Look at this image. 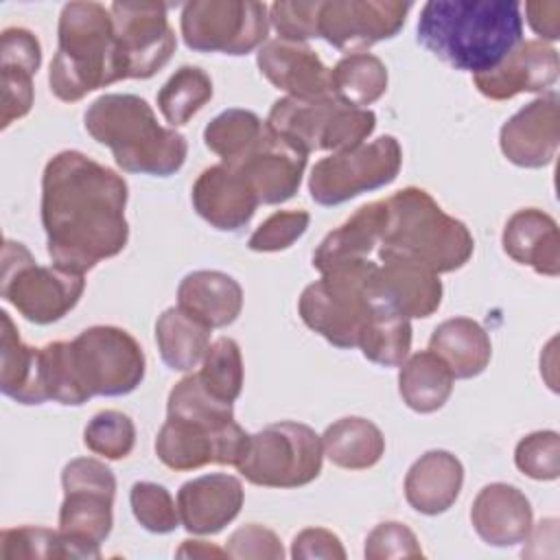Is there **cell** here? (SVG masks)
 I'll return each instance as SVG.
<instances>
[{
    "label": "cell",
    "instance_id": "cell-1",
    "mask_svg": "<svg viewBox=\"0 0 560 560\" xmlns=\"http://www.w3.org/2000/svg\"><path fill=\"white\" fill-rule=\"evenodd\" d=\"M129 188L112 168L81 151H59L42 173V225L52 265L74 273L118 256L129 241Z\"/></svg>",
    "mask_w": 560,
    "mask_h": 560
},
{
    "label": "cell",
    "instance_id": "cell-2",
    "mask_svg": "<svg viewBox=\"0 0 560 560\" xmlns=\"http://www.w3.org/2000/svg\"><path fill=\"white\" fill-rule=\"evenodd\" d=\"M518 0H429L420 9L418 42L455 70L481 74L523 42Z\"/></svg>",
    "mask_w": 560,
    "mask_h": 560
},
{
    "label": "cell",
    "instance_id": "cell-3",
    "mask_svg": "<svg viewBox=\"0 0 560 560\" xmlns=\"http://www.w3.org/2000/svg\"><path fill=\"white\" fill-rule=\"evenodd\" d=\"M247 440L249 433L234 420L232 402L214 398L197 374H188L168 392L155 455L171 470H195L208 464L236 466Z\"/></svg>",
    "mask_w": 560,
    "mask_h": 560
},
{
    "label": "cell",
    "instance_id": "cell-4",
    "mask_svg": "<svg viewBox=\"0 0 560 560\" xmlns=\"http://www.w3.org/2000/svg\"><path fill=\"white\" fill-rule=\"evenodd\" d=\"M127 79L109 7L101 2H68L57 24V52L48 85L63 103H77L90 92Z\"/></svg>",
    "mask_w": 560,
    "mask_h": 560
},
{
    "label": "cell",
    "instance_id": "cell-5",
    "mask_svg": "<svg viewBox=\"0 0 560 560\" xmlns=\"http://www.w3.org/2000/svg\"><path fill=\"white\" fill-rule=\"evenodd\" d=\"M83 122L127 173L168 177L186 162V138L173 127H162L153 107L136 94L98 96L85 109Z\"/></svg>",
    "mask_w": 560,
    "mask_h": 560
},
{
    "label": "cell",
    "instance_id": "cell-6",
    "mask_svg": "<svg viewBox=\"0 0 560 560\" xmlns=\"http://www.w3.org/2000/svg\"><path fill=\"white\" fill-rule=\"evenodd\" d=\"M385 203L387 217L376 258L398 256L438 276L457 271L470 260L475 252L470 230L464 221L446 214L424 188L407 186Z\"/></svg>",
    "mask_w": 560,
    "mask_h": 560
},
{
    "label": "cell",
    "instance_id": "cell-7",
    "mask_svg": "<svg viewBox=\"0 0 560 560\" xmlns=\"http://www.w3.org/2000/svg\"><path fill=\"white\" fill-rule=\"evenodd\" d=\"M66 405L94 396H127L144 378L140 343L118 326H90L72 341H59Z\"/></svg>",
    "mask_w": 560,
    "mask_h": 560
},
{
    "label": "cell",
    "instance_id": "cell-8",
    "mask_svg": "<svg viewBox=\"0 0 560 560\" xmlns=\"http://www.w3.org/2000/svg\"><path fill=\"white\" fill-rule=\"evenodd\" d=\"M267 129L304 155L313 151H348L365 142L376 129L372 109L352 107L335 96L278 98L265 120Z\"/></svg>",
    "mask_w": 560,
    "mask_h": 560
},
{
    "label": "cell",
    "instance_id": "cell-9",
    "mask_svg": "<svg viewBox=\"0 0 560 560\" xmlns=\"http://www.w3.org/2000/svg\"><path fill=\"white\" fill-rule=\"evenodd\" d=\"M376 260L337 265L319 280L304 287L298 300L302 322L335 348H359L374 302L368 295V280Z\"/></svg>",
    "mask_w": 560,
    "mask_h": 560
},
{
    "label": "cell",
    "instance_id": "cell-10",
    "mask_svg": "<svg viewBox=\"0 0 560 560\" xmlns=\"http://www.w3.org/2000/svg\"><path fill=\"white\" fill-rule=\"evenodd\" d=\"M63 501L59 508V534L68 558H101V542L114 525L116 477L94 457L70 459L61 470Z\"/></svg>",
    "mask_w": 560,
    "mask_h": 560
},
{
    "label": "cell",
    "instance_id": "cell-11",
    "mask_svg": "<svg viewBox=\"0 0 560 560\" xmlns=\"http://www.w3.org/2000/svg\"><path fill=\"white\" fill-rule=\"evenodd\" d=\"M322 435L308 424L280 420L252 433L236 470L254 486L300 488L319 477Z\"/></svg>",
    "mask_w": 560,
    "mask_h": 560
},
{
    "label": "cell",
    "instance_id": "cell-12",
    "mask_svg": "<svg viewBox=\"0 0 560 560\" xmlns=\"http://www.w3.org/2000/svg\"><path fill=\"white\" fill-rule=\"evenodd\" d=\"M83 289V273L57 265H37L24 243L4 241L0 295L24 319L39 326L59 322L79 304Z\"/></svg>",
    "mask_w": 560,
    "mask_h": 560
},
{
    "label": "cell",
    "instance_id": "cell-13",
    "mask_svg": "<svg viewBox=\"0 0 560 560\" xmlns=\"http://www.w3.org/2000/svg\"><path fill=\"white\" fill-rule=\"evenodd\" d=\"M179 31L195 52L247 55L269 35V9L256 0H192L182 7Z\"/></svg>",
    "mask_w": 560,
    "mask_h": 560
},
{
    "label": "cell",
    "instance_id": "cell-14",
    "mask_svg": "<svg viewBox=\"0 0 560 560\" xmlns=\"http://www.w3.org/2000/svg\"><path fill=\"white\" fill-rule=\"evenodd\" d=\"M400 166L402 149L398 140L394 136H381L315 162L308 175V192L319 206H339L392 184Z\"/></svg>",
    "mask_w": 560,
    "mask_h": 560
},
{
    "label": "cell",
    "instance_id": "cell-15",
    "mask_svg": "<svg viewBox=\"0 0 560 560\" xmlns=\"http://www.w3.org/2000/svg\"><path fill=\"white\" fill-rule=\"evenodd\" d=\"M109 11L127 79H149L162 70L177 46L166 18L168 4L118 0L109 4Z\"/></svg>",
    "mask_w": 560,
    "mask_h": 560
},
{
    "label": "cell",
    "instance_id": "cell-16",
    "mask_svg": "<svg viewBox=\"0 0 560 560\" xmlns=\"http://www.w3.org/2000/svg\"><path fill=\"white\" fill-rule=\"evenodd\" d=\"M409 9L400 0H319L317 37L339 50L370 48L396 37Z\"/></svg>",
    "mask_w": 560,
    "mask_h": 560
},
{
    "label": "cell",
    "instance_id": "cell-17",
    "mask_svg": "<svg viewBox=\"0 0 560 560\" xmlns=\"http://www.w3.org/2000/svg\"><path fill=\"white\" fill-rule=\"evenodd\" d=\"M442 280L435 271L398 256L378 258L368 280L370 300L407 319L431 317L442 304Z\"/></svg>",
    "mask_w": 560,
    "mask_h": 560
},
{
    "label": "cell",
    "instance_id": "cell-18",
    "mask_svg": "<svg viewBox=\"0 0 560 560\" xmlns=\"http://www.w3.org/2000/svg\"><path fill=\"white\" fill-rule=\"evenodd\" d=\"M560 144V101L547 92L523 105L499 131V147L508 162L523 168L547 166Z\"/></svg>",
    "mask_w": 560,
    "mask_h": 560
},
{
    "label": "cell",
    "instance_id": "cell-19",
    "mask_svg": "<svg viewBox=\"0 0 560 560\" xmlns=\"http://www.w3.org/2000/svg\"><path fill=\"white\" fill-rule=\"evenodd\" d=\"M558 50L542 39L521 42L497 68L475 74V88L490 101H508L523 92H545L558 81Z\"/></svg>",
    "mask_w": 560,
    "mask_h": 560
},
{
    "label": "cell",
    "instance_id": "cell-20",
    "mask_svg": "<svg viewBox=\"0 0 560 560\" xmlns=\"http://www.w3.org/2000/svg\"><path fill=\"white\" fill-rule=\"evenodd\" d=\"M190 199L197 214L221 232L245 228L260 203L245 175L223 162L199 173Z\"/></svg>",
    "mask_w": 560,
    "mask_h": 560
},
{
    "label": "cell",
    "instance_id": "cell-21",
    "mask_svg": "<svg viewBox=\"0 0 560 560\" xmlns=\"http://www.w3.org/2000/svg\"><path fill=\"white\" fill-rule=\"evenodd\" d=\"M243 483L228 472L195 477L177 490V512L186 532L199 536L219 534L243 508Z\"/></svg>",
    "mask_w": 560,
    "mask_h": 560
},
{
    "label": "cell",
    "instance_id": "cell-22",
    "mask_svg": "<svg viewBox=\"0 0 560 560\" xmlns=\"http://www.w3.org/2000/svg\"><path fill=\"white\" fill-rule=\"evenodd\" d=\"M256 63L265 79L284 90L293 98H324L332 96L330 68L304 42L271 39L256 52Z\"/></svg>",
    "mask_w": 560,
    "mask_h": 560
},
{
    "label": "cell",
    "instance_id": "cell-23",
    "mask_svg": "<svg viewBox=\"0 0 560 560\" xmlns=\"http://www.w3.org/2000/svg\"><path fill=\"white\" fill-rule=\"evenodd\" d=\"M232 166L245 175L260 203L276 206L300 190L306 155L267 129L262 140Z\"/></svg>",
    "mask_w": 560,
    "mask_h": 560
},
{
    "label": "cell",
    "instance_id": "cell-24",
    "mask_svg": "<svg viewBox=\"0 0 560 560\" xmlns=\"http://www.w3.org/2000/svg\"><path fill=\"white\" fill-rule=\"evenodd\" d=\"M470 523L477 536L490 547H514L529 540L534 512L529 499L510 483L483 486L470 508Z\"/></svg>",
    "mask_w": 560,
    "mask_h": 560
},
{
    "label": "cell",
    "instance_id": "cell-25",
    "mask_svg": "<svg viewBox=\"0 0 560 560\" xmlns=\"http://www.w3.org/2000/svg\"><path fill=\"white\" fill-rule=\"evenodd\" d=\"M42 66V46L37 35L22 26H9L0 37V79H2V118L0 127L24 118L33 107V77Z\"/></svg>",
    "mask_w": 560,
    "mask_h": 560
},
{
    "label": "cell",
    "instance_id": "cell-26",
    "mask_svg": "<svg viewBox=\"0 0 560 560\" xmlns=\"http://www.w3.org/2000/svg\"><path fill=\"white\" fill-rule=\"evenodd\" d=\"M501 243L514 262L549 278L560 273V234L551 214L538 208L516 210L503 228Z\"/></svg>",
    "mask_w": 560,
    "mask_h": 560
},
{
    "label": "cell",
    "instance_id": "cell-27",
    "mask_svg": "<svg viewBox=\"0 0 560 560\" xmlns=\"http://www.w3.org/2000/svg\"><path fill=\"white\" fill-rule=\"evenodd\" d=\"M462 486V462L444 448H433L409 466L405 475V499L416 512L438 516L457 501Z\"/></svg>",
    "mask_w": 560,
    "mask_h": 560
},
{
    "label": "cell",
    "instance_id": "cell-28",
    "mask_svg": "<svg viewBox=\"0 0 560 560\" xmlns=\"http://www.w3.org/2000/svg\"><path fill=\"white\" fill-rule=\"evenodd\" d=\"M177 306L208 328H225L241 315L243 289L223 271L197 269L179 280Z\"/></svg>",
    "mask_w": 560,
    "mask_h": 560
},
{
    "label": "cell",
    "instance_id": "cell-29",
    "mask_svg": "<svg viewBox=\"0 0 560 560\" xmlns=\"http://www.w3.org/2000/svg\"><path fill=\"white\" fill-rule=\"evenodd\" d=\"M387 217L385 199L361 206L337 230L328 232L313 252V267L324 273L337 265L368 260L378 247L381 232Z\"/></svg>",
    "mask_w": 560,
    "mask_h": 560
},
{
    "label": "cell",
    "instance_id": "cell-30",
    "mask_svg": "<svg viewBox=\"0 0 560 560\" xmlns=\"http://www.w3.org/2000/svg\"><path fill=\"white\" fill-rule=\"evenodd\" d=\"M429 350L448 365L455 378L479 376L492 357L488 332L470 317H451L438 324L429 337Z\"/></svg>",
    "mask_w": 560,
    "mask_h": 560
},
{
    "label": "cell",
    "instance_id": "cell-31",
    "mask_svg": "<svg viewBox=\"0 0 560 560\" xmlns=\"http://www.w3.org/2000/svg\"><path fill=\"white\" fill-rule=\"evenodd\" d=\"M0 389L20 405L46 402L42 389L39 348L26 346L7 311H0Z\"/></svg>",
    "mask_w": 560,
    "mask_h": 560
},
{
    "label": "cell",
    "instance_id": "cell-32",
    "mask_svg": "<svg viewBox=\"0 0 560 560\" xmlns=\"http://www.w3.org/2000/svg\"><path fill=\"white\" fill-rule=\"evenodd\" d=\"M455 376L448 365L431 350H420L400 363L398 394L418 413H433L446 405Z\"/></svg>",
    "mask_w": 560,
    "mask_h": 560
},
{
    "label": "cell",
    "instance_id": "cell-33",
    "mask_svg": "<svg viewBox=\"0 0 560 560\" xmlns=\"http://www.w3.org/2000/svg\"><path fill=\"white\" fill-rule=\"evenodd\" d=\"M324 455L339 468L365 470L385 453L383 431L368 418L346 416L326 427L322 435Z\"/></svg>",
    "mask_w": 560,
    "mask_h": 560
},
{
    "label": "cell",
    "instance_id": "cell-34",
    "mask_svg": "<svg viewBox=\"0 0 560 560\" xmlns=\"http://www.w3.org/2000/svg\"><path fill=\"white\" fill-rule=\"evenodd\" d=\"M210 330L184 308L168 306L155 322V343L162 361L175 372H190L203 361Z\"/></svg>",
    "mask_w": 560,
    "mask_h": 560
},
{
    "label": "cell",
    "instance_id": "cell-35",
    "mask_svg": "<svg viewBox=\"0 0 560 560\" xmlns=\"http://www.w3.org/2000/svg\"><path fill=\"white\" fill-rule=\"evenodd\" d=\"M387 81L385 63L372 52H350L330 68L332 96L352 107L368 109L385 94Z\"/></svg>",
    "mask_w": 560,
    "mask_h": 560
},
{
    "label": "cell",
    "instance_id": "cell-36",
    "mask_svg": "<svg viewBox=\"0 0 560 560\" xmlns=\"http://www.w3.org/2000/svg\"><path fill=\"white\" fill-rule=\"evenodd\" d=\"M267 133V125L258 114L232 107L214 116L203 129L206 147L221 158L223 164L241 162Z\"/></svg>",
    "mask_w": 560,
    "mask_h": 560
},
{
    "label": "cell",
    "instance_id": "cell-37",
    "mask_svg": "<svg viewBox=\"0 0 560 560\" xmlns=\"http://www.w3.org/2000/svg\"><path fill=\"white\" fill-rule=\"evenodd\" d=\"M363 357L383 368H398L411 350V324L383 304H374L359 339Z\"/></svg>",
    "mask_w": 560,
    "mask_h": 560
},
{
    "label": "cell",
    "instance_id": "cell-38",
    "mask_svg": "<svg viewBox=\"0 0 560 560\" xmlns=\"http://www.w3.org/2000/svg\"><path fill=\"white\" fill-rule=\"evenodd\" d=\"M212 98V79L197 66L177 68L158 92V107L175 129L186 125Z\"/></svg>",
    "mask_w": 560,
    "mask_h": 560
},
{
    "label": "cell",
    "instance_id": "cell-39",
    "mask_svg": "<svg viewBox=\"0 0 560 560\" xmlns=\"http://www.w3.org/2000/svg\"><path fill=\"white\" fill-rule=\"evenodd\" d=\"M203 387L223 402H234L243 389V357L232 337H219L203 354L197 372Z\"/></svg>",
    "mask_w": 560,
    "mask_h": 560
},
{
    "label": "cell",
    "instance_id": "cell-40",
    "mask_svg": "<svg viewBox=\"0 0 560 560\" xmlns=\"http://www.w3.org/2000/svg\"><path fill=\"white\" fill-rule=\"evenodd\" d=\"M83 444L105 459H125L136 444L133 420L118 409H103L85 424Z\"/></svg>",
    "mask_w": 560,
    "mask_h": 560
},
{
    "label": "cell",
    "instance_id": "cell-41",
    "mask_svg": "<svg viewBox=\"0 0 560 560\" xmlns=\"http://www.w3.org/2000/svg\"><path fill=\"white\" fill-rule=\"evenodd\" d=\"M57 560L68 558L59 529L22 525L0 532V560Z\"/></svg>",
    "mask_w": 560,
    "mask_h": 560
},
{
    "label": "cell",
    "instance_id": "cell-42",
    "mask_svg": "<svg viewBox=\"0 0 560 560\" xmlns=\"http://www.w3.org/2000/svg\"><path fill=\"white\" fill-rule=\"evenodd\" d=\"M136 521L151 534H171L182 521L171 492L153 481H136L129 492Z\"/></svg>",
    "mask_w": 560,
    "mask_h": 560
},
{
    "label": "cell",
    "instance_id": "cell-43",
    "mask_svg": "<svg viewBox=\"0 0 560 560\" xmlns=\"http://www.w3.org/2000/svg\"><path fill=\"white\" fill-rule=\"evenodd\" d=\"M516 468L536 481H553L560 475V438L556 431H534L514 448Z\"/></svg>",
    "mask_w": 560,
    "mask_h": 560
},
{
    "label": "cell",
    "instance_id": "cell-44",
    "mask_svg": "<svg viewBox=\"0 0 560 560\" xmlns=\"http://www.w3.org/2000/svg\"><path fill=\"white\" fill-rule=\"evenodd\" d=\"M311 214L306 210H278L267 217L249 236L252 252H282L289 249L308 230Z\"/></svg>",
    "mask_w": 560,
    "mask_h": 560
},
{
    "label": "cell",
    "instance_id": "cell-45",
    "mask_svg": "<svg viewBox=\"0 0 560 560\" xmlns=\"http://www.w3.org/2000/svg\"><path fill=\"white\" fill-rule=\"evenodd\" d=\"M319 0H276L269 7V24L280 39L306 42L317 37Z\"/></svg>",
    "mask_w": 560,
    "mask_h": 560
},
{
    "label": "cell",
    "instance_id": "cell-46",
    "mask_svg": "<svg viewBox=\"0 0 560 560\" xmlns=\"http://www.w3.org/2000/svg\"><path fill=\"white\" fill-rule=\"evenodd\" d=\"M368 560H389V558H422L420 542L416 534L398 523V521H387L378 523L365 538V549H363Z\"/></svg>",
    "mask_w": 560,
    "mask_h": 560
},
{
    "label": "cell",
    "instance_id": "cell-47",
    "mask_svg": "<svg viewBox=\"0 0 560 560\" xmlns=\"http://www.w3.org/2000/svg\"><path fill=\"white\" fill-rule=\"evenodd\" d=\"M225 551L230 558H238V560H282L284 558V549L280 538L276 536V532L258 525V523H249L238 527L236 532H232V536L228 538Z\"/></svg>",
    "mask_w": 560,
    "mask_h": 560
},
{
    "label": "cell",
    "instance_id": "cell-48",
    "mask_svg": "<svg viewBox=\"0 0 560 560\" xmlns=\"http://www.w3.org/2000/svg\"><path fill=\"white\" fill-rule=\"evenodd\" d=\"M291 556L295 560L306 558H326V560H343L346 549L337 534L324 527H308L295 534L291 542Z\"/></svg>",
    "mask_w": 560,
    "mask_h": 560
},
{
    "label": "cell",
    "instance_id": "cell-49",
    "mask_svg": "<svg viewBox=\"0 0 560 560\" xmlns=\"http://www.w3.org/2000/svg\"><path fill=\"white\" fill-rule=\"evenodd\" d=\"M525 15L536 35L549 42L560 39V2L558 0H534L525 2Z\"/></svg>",
    "mask_w": 560,
    "mask_h": 560
},
{
    "label": "cell",
    "instance_id": "cell-50",
    "mask_svg": "<svg viewBox=\"0 0 560 560\" xmlns=\"http://www.w3.org/2000/svg\"><path fill=\"white\" fill-rule=\"evenodd\" d=\"M175 553L177 558H225L228 556L225 549H219L206 540H184Z\"/></svg>",
    "mask_w": 560,
    "mask_h": 560
}]
</instances>
